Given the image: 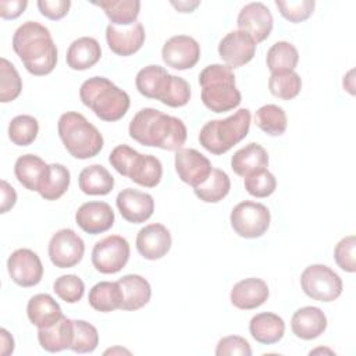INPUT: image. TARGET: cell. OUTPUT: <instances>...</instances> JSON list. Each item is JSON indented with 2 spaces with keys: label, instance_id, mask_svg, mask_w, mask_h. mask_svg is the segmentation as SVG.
<instances>
[{
  "label": "cell",
  "instance_id": "cell-12",
  "mask_svg": "<svg viewBox=\"0 0 356 356\" xmlns=\"http://www.w3.org/2000/svg\"><path fill=\"white\" fill-rule=\"evenodd\" d=\"M163 61L178 71L195 67L200 58L199 43L188 35L171 36L161 49Z\"/></svg>",
  "mask_w": 356,
  "mask_h": 356
},
{
  "label": "cell",
  "instance_id": "cell-42",
  "mask_svg": "<svg viewBox=\"0 0 356 356\" xmlns=\"http://www.w3.org/2000/svg\"><path fill=\"white\" fill-rule=\"evenodd\" d=\"M243 186L246 192L254 197H267L274 193L277 179L267 168H261L246 175L243 178Z\"/></svg>",
  "mask_w": 356,
  "mask_h": 356
},
{
  "label": "cell",
  "instance_id": "cell-16",
  "mask_svg": "<svg viewBox=\"0 0 356 356\" xmlns=\"http://www.w3.org/2000/svg\"><path fill=\"white\" fill-rule=\"evenodd\" d=\"M115 203L122 218L132 224L147 221L154 211L153 196L134 188L122 189L117 195Z\"/></svg>",
  "mask_w": 356,
  "mask_h": 356
},
{
  "label": "cell",
  "instance_id": "cell-40",
  "mask_svg": "<svg viewBox=\"0 0 356 356\" xmlns=\"http://www.w3.org/2000/svg\"><path fill=\"white\" fill-rule=\"evenodd\" d=\"M22 90V79L7 58L0 60V102L8 103L15 100Z\"/></svg>",
  "mask_w": 356,
  "mask_h": 356
},
{
  "label": "cell",
  "instance_id": "cell-50",
  "mask_svg": "<svg viewBox=\"0 0 356 356\" xmlns=\"http://www.w3.org/2000/svg\"><path fill=\"white\" fill-rule=\"evenodd\" d=\"M26 6V0H0V17L4 19H15L25 11Z\"/></svg>",
  "mask_w": 356,
  "mask_h": 356
},
{
  "label": "cell",
  "instance_id": "cell-26",
  "mask_svg": "<svg viewBox=\"0 0 356 356\" xmlns=\"http://www.w3.org/2000/svg\"><path fill=\"white\" fill-rule=\"evenodd\" d=\"M171 81V74H168L160 65H147L139 70L135 78V85L138 92L149 99L161 100Z\"/></svg>",
  "mask_w": 356,
  "mask_h": 356
},
{
  "label": "cell",
  "instance_id": "cell-48",
  "mask_svg": "<svg viewBox=\"0 0 356 356\" xmlns=\"http://www.w3.org/2000/svg\"><path fill=\"white\" fill-rule=\"evenodd\" d=\"M217 356H250L252 349L249 342L239 335H228L218 341L216 348Z\"/></svg>",
  "mask_w": 356,
  "mask_h": 356
},
{
  "label": "cell",
  "instance_id": "cell-17",
  "mask_svg": "<svg viewBox=\"0 0 356 356\" xmlns=\"http://www.w3.org/2000/svg\"><path fill=\"white\" fill-rule=\"evenodd\" d=\"M146 33L140 22L128 26H115L108 24L106 28V40L113 53L128 57L136 53L145 43Z\"/></svg>",
  "mask_w": 356,
  "mask_h": 356
},
{
  "label": "cell",
  "instance_id": "cell-20",
  "mask_svg": "<svg viewBox=\"0 0 356 356\" xmlns=\"http://www.w3.org/2000/svg\"><path fill=\"white\" fill-rule=\"evenodd\" d=\"M268 285L256 277L238 281L229 293L231 303L241 310H252L260 307L268 299Z\"/></svg>",
  "mask_w": 356,
  "mask_h": 356
},
{
  "label": "cell",
  "instance_id": "cell-36",
  "mask_svg": "<svg viewBox=\"0 0 356 356\" xmlns=\"http://www.w3.org/2000/svg\"><path fill=\"white\" fill-rule=\"evenodd\" d=\"M299 61V53L296 47L285 40L275 42L267 51L266 63L271 74L293 71Z\"/></svg>",
  "mask_w": 356,
  "mask_h": 356
},
{
  "label": "cell",
  "instance_id": "cell-9",
  "mask_svg": "<svg viewBox=\"0 0 356 356\" xmlns=\"http://www.w3.org/2000/svg\"><path fill=\"white\" fill-rule=\"evenodd\" d=\"M129 243L121 235H108L97 241L92 250V264L102 274L121 271L129 259Z\"/></svg>",
  "mask_w": 356,
  "mask_h": 356
},
{
  "label": "cell",
  "instance_id": "cell-47",
  "mask_svg": "<svg viewBox=\"0 0 356 356\" xmlns=\"http://www.w3.org/2000/svg\"><path fill=\"white\" fill-rule=\"evenodd\" d=\"M355 249H356V238L355 235H348L342 238L335 249H334V259L339 268L346 273H355L356 261H355Z\"/></svg>",
  "mask_w": 356,
  "mask_h": 356
},
{
  "label": "cell",
  "instance_id": "cell-27",
  "mask_svg": "<svg viewBox=\"0 0 356 356\" xmlns=\"http://www.w3.org/2000/svg\"><path fill=\"white\" fill-rule=\"evenodd\" d=\"M74 338V320L63 316L54 325L38 330L39 345L51 353L70 349Z\"/></svg>",
  "mask_w": 356,
  "mask_h": 356
},
{
  "label": "cell",
  "instance_id": "cell-1",
  "mask_svg": "<svg viewBox=\"0 0 356 356\" xmlns=\"http://www.w3.org/2000/svg\"><path fill=\"white\" fill-rule=\"evenodd\" d=\"M129 136L143 146L159 147L163 150H179L186 142V127L178 117L163 111L145 107L131 120Z\"/></svg>",
  "mask_w": 356,
  "mask_h": 356
},
{
  "label": "cell",
  "instance_id": "cell-46",
  "mask_svg": "<svg viewBox=\"0 0 356 356\" xmlns=\"http://www.w3.org/2000/svg\"><path fill=\"white\" fill-rule=\"evenodd\" d=\"M138 156H139V152H136L131 146L118 145L111 150L108 156V163L111 164V167H114V170L118 174H121L122 177H129V172Z\"/></svg>",
  "mask_w": 356,
  "mask_h": 356
},
{
  "label": "cell",
  "instance_id": "cell-37",
  "mask_svg": "<svg viewBox=\"0 0 356 356\" xmlns=\"http://www.w3.org/2000/svg\"><path fill=\"white\" fill-rule=\"evenodd\" d=\"M256 125L270 136H280L285 132L288 120L282 107L277 104H264L254 114Z\"/></svg>",
  "mask_w": 356,
  "mask_h": 356
},
{
  "label": "cell",
  "instance_id": "cell-5",
  "mask_svg": "<svg viewBox=\"0 0 356 356\" xmlns=\"http://www.w3.org/2000/svg\"><path fill=\"white\" fill-rule=\"evenodd\" d=\"M58 136L67 152L79 160L97 156L104 145L99 129L76 111H67L60 115Z\"/></svg>",
  "mask_w": 356,
  "mask_h": 356
},
{
  "label": "cell",
  "instance_id": "cell-34",
  "mask_svg": "<svg viewBox=\"0 0 356 356\" xmlns=\"http://www.w3.org/2000/svg\"><path fill=\"white\" fill-rule=\"evenodd\" d=\"M231 189L228 174L220 168H211V172L200 185L193 188L195 195L204 203H217L222 200Z\"/></svg>",
  "mask_w": 356,
  "mask_h": 356
},
{
  "label": "cell",
  "instance_id": "cell-52",
  "mask_svg": "<svg viewBox=\"0 0 356 356\" xmlns=\"http://www.w3.org/2000/svg\"><path fill=\"white\" fill-rule=\"evenodd\" d=\"M0 337H1V356H8L14 352V339L11 337V334L6 330V328H1L0 330Z\"/></svg>",
  "mask_w": 356,
  "mask_h": 356
},
{
  "label": "cell",
  "instance_id": "cell-54",
  "mask_svg": "<svg viewBox=\"0 0 356 356\" xmlns=\"http://www.w3.org/2000/svg\"><path fill=\"white\" fill-rule=\"evenodd\" d=\"M317 352H328V353H334V352H332V350H330V349H321V348L314 349V350H312L310 353H317Z\"/></svg>",
  "mask_w": 356,
  "mask_h": 356
},
{
  "label": "cell",
  "instance_id": "cell-14",
  "mask_svg": "<svg viewBox=\"0 0 356 356\" xmlns=\"http://www.w3.org/2000/svg\"><path fill=\"white\" fill-rule=\"evenodd\" d=\"M174 164L178 178L192 188H196L203 181H206L213 168L210 160L206 156L191 147H182L177 150Z\"/></svg>",
  "mask_w": 356,
  "mask_h": 356
},
{
  "label": "cell",
  "instance_id": "cell-28",
  "mask_svg": "<svg viewBox=\"0 0 356 356\" xmlns=\"http://www.w3.org/2000/svg\"><path fill=\"white\" fill-rule=\"evenodd\" d=\"M268 165V154L266 149L259 143H249L245 147L236 150L231 157V168L239 177H246L257 170Z\"/></svg>",
  "mask_w": 356,
  "mask_h": 356
},
{
  "label": "cell",
  "instance_id": "cell-25",
  "mask_svg": "<svg viewBox=\"0 0 356 356\" xmlns=\"http://www.w3.org/2000/svg\"><path fill=\"white\" fill-rule=\"evenodd\" d=\"M249 332L259 343L273 345L282 339L285 332V323L282 317L275 313H259L250 318Z\"/></svg>",
  "mask_w": 356,
  "mask_h": 356
},
{
  "label": "cell",
  "instance_id": "cell-39",
  "mask_svg": "<svg viewBox=\"0 0 356 356\" xmlns=\"http://www.w3.org/2000/svg\"><path fill=\"white\" fill-rule=\"evenodd\" d=\"M38 132V120L28 114L17 115L8 124V138L17 146H29L36 139Z\"/></svg>",
  "mask_w": 356,
  "mask_h": 356
},
{
  "label": "cell",
  "instance_id": "cell-49",
  "mask_svg": "<svg viewBox=\"0 0 356 356\" xmlns=\"http://www.w3.org/2000/svg\"><path fill=\"white\" fill-rule=\"evenodd\" d=\"M36 4L40 14L51 21L64 18L71 7L70 0H39Z\"/></svg>",
  "mask_w": 356,
  "mask_h": 356
},
{
  "label": "cell",
  "instance_id": "cell-32",
  "mask_svg": "<svg viewBox=\"0 0 356 356\" xmlns=\"http://www.w3.org/2000/svg\"><path fill=\"white\" fill-rule=\"evenodd\" d=\"M49 164L36 154H22L17 159L14 174L18 182L28 191H36Z\"/></svg>",
  "mask_w": 356,
  "mask_h": 356
},
{
  "label": "cell",
  "instance_id": "cell-33",
  "mask_svg": "<svg viewBox=\"0 0 356 356\" xmlns=\"http://www.w3.org/2000/svg\"><path fill=\"white\" fill-rule=\"evenodd\" d=\"M163 177L161 161L152 154H140L134 163L129 172V179L145 188H154L160 184Z\"/></svg>",
  "mask_w": 356,
  "mask_h": 356
},
{
  "label": "cell",
  "instance_id": "cell-22",
  "mask_svg": "<svg viewBox=\"0 0 356 356\" xmlns=\"http://www.w3.org/2000/svg\"><path fill=\"white\" fill-rule=\"evenodd\" d=\"M102 57L100 43L90 36L75 39L67 50V65L75 71H85L92 68Z\"/></svg>",
  "mask_w": 356,
  "mask_h": 356
},
{
  "label": "cell",
  "instance_id": "cell-19",
  "mask_svg": "<svg viewBox=\"0 0 356 356\" xmlns=\"http://www.w3.org/2000/svg\"><path fill=\"white\" fill-rule=\"evenodd\" d=\"M114 211L106 202H86L75 213L78 227L90 235L108 231L114 224Z\"/></svg>",
  "mask_w": 356,
  "mask_h": 356
},
{
  "label": "cell",
  "instance_id": "cell-23",
  "mask_svg": "<svg viewBox=\"0 0 356 356\" xmlns=\"http://www.w3.org/2000/svg\"><path fill=\"white\" fill-rule=\"evenodd\" d=\"M26 314L29 321L38 327V330L54 325L64 316L60 305L49 293L33 295L28 300Z\"/></svg>",
  "mask_w": 356,
  "mask_h": 356
},
{
  "label": "cell",
  "instance_id": "cell-29",
  "mask_svg": "<svg viewBox=\"0 0 356 356\" xmlns=\"http://www.w3.org/2000/svg\"><path fill=\"white\" fill-rule=\"evenodd\" d=\"M71 182V174L63 164H49L38 186L39 195L44 200H57L68 189Z\"/></svg>",
  "mask_w": 356,
  "mask_h": 356
},
{
  "label": "cell",
  "instance_id": "cell-30",
  "mask_svg": "<svg viewBox=\"0 0 356 356\" xmlns=\"http://www.w3.org/2000/svg\"><path fill=\"white\" fill-rule=\"evenodd\" d=\"M79 189L86 195H108L114 188V178L110 171L100 165L92 164L85 167L78 177Z\"/></svg>",
  "mask_w": 356,
  "mask_h": 356
},
{
  "label": "cell",
  "instance_id": "cell-7",
  "mask_svg": "<svg viewBox=\"0 0 356 356\" xmlns=\"http://www.w3.org/2000/svg\"><path fill=\"white\" fill-rule=\"evenodd\" d=\"M303 292L318 302H334L342 293L341 277L325 264H312L300 275Z\"/></svg>",
  "mask_w": 356,
  "mask_h": 356
},
{
  "label": "cell",
  "instance_id": "cell-53",
  "mask_svg": "<svg viewBox=\"0 0 356 356\" xmlns=\"http://www.w3.org/2000/svg\"><path fill=\"white\" fill-rule=\"evenodd\" d=\"M199 4L200 1H171V6H174L179 13H192Z\"/></svg>",
  "mask_w": 356,
  "mask_h": 356
},
{
  "label": "cell",
  "instance_id": "cell-8",
  "mask_svg": "<svg viewBox=\"0 0 356 356\" xmlns=\"http://www.w3.org/2000/svg\"><path fill=\"white\" fill-rule=\"evenodd\" d=\"M270 210L259 202L238 203L229 216L232 229L242 238L253 239L266 234L270 227Z\"/></svg>",
  "mask_w": 356,
  "mask_h": 356
},
{
  "label": "cell",
  "instance_id": "cell-45",
  "mask_svg": "<svg viewBox=\"0 0 356 356\" xmlns=\"http://www.w3.org/2000/svg\"><path fill=\"white\" fill-rule=\"evenodd\" d=\"M191 99V86L189 83L177 75H171L170 85L161 97V103L168 107H184Z\"/></svg>",
  "mask_w": 356,
  "mask_h": 356
},
{
  "label": "cell",
  "instance_id": "cell-38",
  "mask_svg": "<svg viewBox=\"0 0 356 356\" xmlns=\"http://www.w3.org/2000/svg\"><path fill=\"white\" fill-rule=\"evenodd\" d=\"M268 89L275 97L291 100L299 95L302 89V79L295 71L274 72L268 78Z\"/></svg>",
  "mask_w": 356,
  "mask_h": 356
},
{
  "label": "cell",
  "instance_id": "cell-4",
  "mask_svg": "<svg viewBox=\"0 0 356 356\" xmlns=\"http://www.w3.org/2000/svg\"><path fill=\"white\" fill-rule=\"evenodd\" d=\"M202 102L213 113H225L241 104L242 96L236 89L232 68L210 64L199 74Z\"/></svg>",
  "mask_w": 356,
  "mask_h": 356
},
{
  "label": "cell",
  "instance_id": "cell-13",
  "mask_svg": "<svg viewBox=\"0 0 356 356\" xmlns=\"http://www.w3.org/2000/svg\"><path fill=\"white\" fill-rule=\"evenodd\" d=\"M254 39L243 31L228 32L218 43V56L229 68L248 64L256 53Z\"/></svg>",
  "mask_w": 356,
  "mask_h": 356
},
{
  "label": "cell",
  "instance_id": "cell-51",
  "mask_svg": "<svg viewBox=\"0 0 356 356\" xmlns=\"http://www.w3.org/2000/svg\"><path fill=\"white\" fill-rule=\"evenodd\" d=\"M17 202V192L15 189L6 181L1 179V209L0 213H7L10 209L14 207Z\"/></svg>",
  "mask_w": 356,
  "mask_h": 356
},
{
  "label": "cell",
  "instance_id": "cell-44",
  "mask_svg": "<svg viewBox=\"0 0 356 356\" xmlns=\"http://www.w3.org/2000/svg\"><path fill=\"white\" fill-rule=\"evenodd\" d=\"M280 14L289 22L299 24L306 21L314 10V0H275Z\"/></svg>",
  "mask_w": 356,
  "mask_h": 356
},
{
  "label": "cell",
  "instance_id": "cell-2",
  "mask_svg": "<svg viewBox=\"0 0 356 356\" xmlns=\"http://www.w3.org/2000/svg\"><path fill=\"white\" fill-rule=\"evenodd\" d=\"M13 49L32 75H47L57 64V47L51 33L36 21H26L17 28L13 36Z\"/></svg>",
  "mask_w": 356,
  "mask_h": 356
},
{
  "label": "cell",
  "instance_id": "cell-41",
  "mask_svg": "<svg viewBox=\"0 0 356 356\" xmlns=\"http://www.w3.org/2000/svg\"><path fill=\"white\" fill-rule=\"evenodd\" d=\"M99 345V332L85 320H74V338L70 349L76 353L93 352Z\"/></svg>",
  "mask_w": 356,
  "mask_h": 356
},
{
  "label": "cell",
  "instance_id": "cell-3",
  "mask_svg": "<svg viewBox=\"0 0 356 356\" xmlns=\"http://www.w3.org/2000/svg\"><path fill=\"white\" fill-rule=\"evenodd\" d=\"M79 97L97 118L107 122L121 120L131 104L128 93L104 76L86 79L79 88Z\"/></svg>",
  "mask_w": 356,
  "mask_h": 356
},
{
  "label": "cell",
  "instance_id": "cell-31",
  "mask_svg": "<svg viewBox=\"0 0 356 356\" xmlns=\"http://www.w3.org/2000/svg\"><path fill=\"white\" fill-rule=\"evenodd\" d=\"M89 305L102 313H110L117 309H121L122 303V291L118 281H100L95 284L88 296Z\"/></svg>",
  "mask_w": 356,
  "mask_h": 356
},
{
  "label": "cell",
  "instance_id": "cell-10",
  "mask_svg": "<svg viewBox=\"0 0 356 356\" xmlns=\"http://www.w3.org/2000/svg\"><path fill=\"white\" fill-rule=\"evenodd\" d=\"M50 261L58 268H70L76 266L85 253V242L71 228L58 229L49 242Z\"/></svg>",
  "mask_w": 356,
  "mask_h": 356
},
{
  "label": "cell",
  "instance_id": "cell-15",
  "mask_svg": "<svg viewBox=\"0 0 356 356\" xmlns=\"http://www.w3.org/2000/svg\"><path fill=\"white\" fill-rule=\"evenodd\" d=\"M236 24L239 31L246 32L256 43H260L270 36L274 19L267 6L260 1H253L241 8Z\"/></svg>",
  "mask_w": 356,
  "mask_h": 356
},
{
  "label": "cell",
  "instance_id": "cell-35",
  "mask_svg": "<svg viewBox=\"0 0 356 356\" xmlns=\"http://www.w3.org/2000/svg\"><path fill=\"white\" fill-rule=\"evenodd\" d=\"M95 4L104 11L107 18L111 21V25L115 26H128L135 24L140 10V1L138 0H102Z\"/></svg>",
  "mask_w": 356,
  "mask_h": 356
},
{
  "label": "cell",
  "instance_id": "cell-24",
  "mask_svg": "<svg viewBox=\"0 0 356 356\" xmlns=\"http://www.w3.org/2000/svg\"><path fill=\"white\" fill-rule=\"evenodd\" d=\"M122 291L121 310L134 312L149 303L152 288L146 278L139 274H127L118 280Z\"/></svg>",
  "mask_w": 356,
  "mask_h": 356
},
{
  "label": "cell",
  "instance_id": "cell-6",
  "mask_svg": "<svg viewBox=\"0 0 356 356\" xmlns=\"http://www.w3.org/2000/svg\"><path fill=\"white\" fill-rule=\"evenodd\" d=\"M250 120L252 115L248 108H239L224 120H211L200 129L199 142L211 154H224L246 138Z\"/></svg>",
  "mask_w": 356,
  "mask_h": 356
},
{
  "label": "cell",
  "instance_id": "cell-18",
  "mask_svg": "<svg viewBox=\"0 0 356 356\" xmlns=\"http://www.w3.org/2000/svg\"><path fill=\"white\" fill-rule=\"evenodd\" d=\"M171 234L159 222L145 225L136 235V249L143 259L157 260L164 257L171 249Z\"/></svg>",
  "mask_w": 356,
  "mask_h": 356
},
{
  "label": "cell",
  "instance_id": "cell-11",
  "mask_svg": "<svg viewBox=\"0 0 356 356\" xmlns=\"http://www.w3.org/2000/svg\"><path fill=\"white\" fill-rule=\"evenodd\" d=\"M7 270L11 280L24 288L38 285L43 277V264L39 256L26 248L17 249L10 254Z\"/></svg>",
  "mask_w": 356,
  "mask_h": 356
},
{
  "label": "cell",
  "instance_id": "cell-21",
  "mask_svg": "<svg viewBox=\"0 0 356 356\" xmlns=\"http://www.w3.org/2000/svg\"><path fill=\"white\" fill-rule=\"evenodd\" d=\"M327 328V317L320 307L305 306L298 309L291 318V330L295 337L310 341L320 337Z\"/></svg>",
  "mask_w": 356,
  "mask_h": 356
},
{
  "label": "cell",
  "instance_id": "cell-43",
  "mask_svg": "<svg viewBox=\"0 0 356 356\" xmlns=\"http://www.w3.org/2000/svg\"><path fill=\"white\" fill-rule=\"evenodd\" d=\"M53 291L61 300L67 303H76L82 299L85 293V284L78 275L65 274L56 278L53 284Z\"/></svg>",
  "mask_w": 356,
  "mask_h": 356
}]
</instances>
